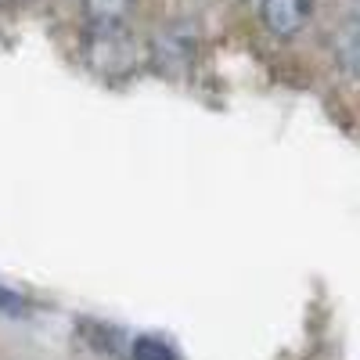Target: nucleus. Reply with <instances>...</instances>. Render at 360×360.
I'll list each match as a JSON object with an SVG mask.
<instances>
[{"instance_id": "1", "label": "nucleus", "mask_w": 360, "mask_h": 360, "mask_svg": "<svg viewBox=\"0 0 360 360\" xmlns=\"http://www.w3.org/2000/svg\"><path fill=\"white\" fill-rule=\"evenodd\" d=\"M130 11L134 0H83L90 62L108 69L112 62H130Z\"/></svg>"}, {"instance_id": "2", "label": "nucleus", "mask_w": 360, "mask_h": 360, "mask_svg": "<svg viewBox=\"0 0 360 360\" xmlns=\"http://www.w3.org/2000/svg\"><path fill=\"white\" fill-rule=\"evenodd\" d=\"M310 11H314V0H259L266 33L278 40H292L310 22Z\"/></svg>"}, {"instance_id": "3", "label": "nucleus", "mask_w": 360, "mask_h": 360, "mask_svg": "<svg viewBox=\"0 0 360 360\" xmlns=\"http://www.w3.org/2000/svg\"><path fill=\"white\" fill-rule=\"evenodd\" d=\"M155 58L166 72L176 69H191L195 65V29L188 25H173L155 40Z\"/></svg>"}, {"instance_id": "4", "label": "nucleus", "mask_w": 360, "mask_h": 360, "mask_svg": "<svg viewBox=\"0 0 360 360\" xmlns=\"http://www.w3.org/2000/svg\"><path fill=\"white\" fill-rule=\"evenodd\" d=\"M130 356L134 360H180V353L159 335H137L130 342Z\"/></svg>"}, {"instance_id": "5", "label": "nucleus", "mask_w": 360, "mask_h": 360, "mask_svg": "<svg viewBox=\"0 0 360 360\" xmlns=\"http://www.w3.org/2000/svg\"><path fill=\"white\" fill-rule=\"evenodd\" d=\"M79 332H83V339L94 346L98 353H115V346L123 342V332H119V328H105L98 321H83Z\"/></svg>"}, {"instance_id": "6", "label": "nucleus", "mask_w": 360, "mask_h": 360, "mask_svg": "<svg viewBox=\"0 0 360 360\" xmlns=\"http://www.w3.org/2000/svg\"><path fill=\"white\" fill-rule=\"evenodd\" d=\"M342 65H346V72L356 69V25L353 22L346 25V33H342Z\"/></svg>"}, {"instance_id": "7", "label": "nucleus", "mask_w": 360, "mask_h": 360, "mask_svg": "<svg viewBox=\"0 0 360 360\" xmlns=\"http://www.w3.org/2000/svg\"><path fill=\"white\" fill-rule=\"evenodd\" d=\"M0 310H4V314H11V317H22L29 307H25V299H22L18 292H11V288H4V285H0Z\"/></svg>"}]
</instances>
